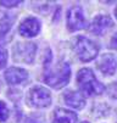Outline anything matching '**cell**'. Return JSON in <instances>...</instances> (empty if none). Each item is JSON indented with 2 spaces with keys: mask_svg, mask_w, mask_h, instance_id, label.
Listing matches in <instances>:
<instances>
[{
  "mask_svg": "<svg viewBox=\"0 0 117 123\" xmlns=\"http://www.w3.org/2000/svg\"><path fill=\"white\" fill-rule=\"evenodd\" d=\"M77 84L79 93L83 96H95L103 94L105 90L104 84H101L95 77L93 69L82 68L77 73Z\"/></svg>",
  "mask_w": 117,
  "mask_h": 123,
  "instance_id": "6da1fadb",
  "label": "cell"
},
{
  "mask_svg": "<svg viewBox=\"0 0 117 123\" xmlns=\"http://www.w3.org/2000/svg\"><path fill=\"white\" fill-rule=\"evenodd\" d=\"M71 79V68L67 62H61L55 68H45L43 80L54 89H62Z\"/></svg>",
  "mask_w": 117,
  "mask_h": 123,
  "instance_id": "7a4b0ae2",
  "label": "cell"
},
{
  "mask_svg": "<svg viewBox=\"0 0 117 123\" xmlns=\"http://www.w3.org/2000/svg\"><path fill=\"white\" fill-rule=\"evenodd\" d=\"M73 49L76 55L82 62H89L94 60L99 54V46L87 37L79 36L74 39Z\"/></svg>",
  "mask_w": 117,
  "mask_h": 123,
  "instance_id": "3957f363",
  "label": "cell"
},
{
  "mask_svg": "<svg viewBox=\"0 0 117 123\" xmlns=\"http://www.w3.org/2000/svg\"><path fill=\"white\" fill-rule=\"evenodd\" d=\"M26 101L28 104V106L31 107L44 109L51 104V94H50L49 89H46V88L42 85H36L28 90Z\"/></svg>",
  "mask_w": 117,
  "mask_h": 123,
  "instance_id": "277c9868",
  "label": "cell"
},
{
  "mask_svg": "<svg viewBox=\"0 0 117 123\" xmlns=\"http://www.w3.org/2000/svg\"><path fill=\"white\" fill-rule=\"evenodd\" d=\"M37 52V45L32 42H21L12 48V59L20 63H33Z\"/></svg>",
  "mask_w": 117,
  "mask_h": 123,
  "instance_id": "5b68a950",
  "label": "cell"
},
{
  "mask_svg": "<svg viewBox=\"0 0 117 123\" xmlns=\"http://www.w3.org/2000/svg\"><path fill=\"white\" fill-rule=\"evenodd\" d=\"M87 21L84 18V13L79 5H73L67 11V29L70 32H77L84 29Z\"/></svg>",
  "mask_w": 117,
  "mask_h": 123,
  "instance_id": "8992f818",
  "label": "cell"
},
{
  "mask_svg": "<svg viewBox=\"0 0 117 123\" xmlns=\"http://www.w3.org/2000/svg\"><path fill=\"white\" fill-rule=\"evenodd\" d=\"M113 26V21L109 15H98L92 20L88 26V31L95 36H103Z\"/></svg>",
  "mask_w": 117,
  "mask_h": 123,
  "instance_id": "52a82bcc",
  "label": "cell"
},
{
  "mask_svg": "<svg viewBox=\"0 0 117 123\" xmlns=\"http://www.w3.org/2000/svg\"><path fill=\"white\" fill-rule=\"evenodd\" d=\"M96 66L99 71L105 76H113L117 69V59L112 54H103L100 55Z\"/></svg>",
  "mask_w": 117,
  "mask_h": 123,
  "instance_id": "ba28073f",
  "label": "cell"
},
{
  "mask_svg": "<svg viewBox=\"0 0 117 123\" xmlns=\"http://www.w3.org/2000/svg\"><path fill=\"white\" fill-rule=\"evenodd\" d=\"M40 31V22L36 17H27L25 18L20 27H18V32L22 37L25 38H33L36 37Z\"/></svg>",
  "mask_w": 117,
  "mask_h": 123,
  "instance_id": "9c48e42d",
  "label": "cell"
},
{
  "mask_svg": "<svg viewBox=\"0 0 117 123\" xmlns=\"http://www.w3.org/2000/svg\"><path fill=\"white\" fill-rule=\"evenodd\" d=\"M4 77L10 85H16V84H21L28 79V72L20 67H10L5 71Z\"/></svg>",
  "mask_w": 117,
  "mask_h": 123,
  "instance_id": "30bf717a",
  "label": "cell"
},
{
  "mask_svg": "<svg viewBox=\"0 0 117 123\" xmlns=\"http://www.w3.org/2000/svg\"><path fill=\"white\" fill-rule=\"evenodd\" d=\"M63 101L66 105L76 109V110H82L86 106V98L83 96L79 92L76 90H67L63 94Z\"/></svg>",
  "mask_w": 117,
  "mask_h": 123,
  "instance_id": "8fae6325",
  "label": "cell"
},
{
  "mask_svg": "<svg viewBox=\"0 0 117 123\" xmlns=\"http://www.w3.org/2000/svg\"><path fill=\"white\" fill-rule=\"evenodd\" d=\"M78 119L77 113L73 111L57 107L53 111V123H76Z\"/></svg>",
  "mask_w": 117,
  "mask_h": 123,
  "instance_id": "7c38bea8",
  "label": "cell"
},
{
  "mask_svg": "<svg viewBox=\"0 0 117 123\" xmlns=\"http://www.w3.org/2000/svg\"><path fill=\"white\" fill-rule=\"evenodd\" d=\"M15 15L9 13L6 11H0V37L6 36L10 32L12 25L15 23Z\"/></svg>",
  "mask_w": 117,
  "mask_h": 123,
  "instance_id": "4fadbf2b",
  "label": "cell"
},
{
  "mask_svg": "<svg viewBox=\"0 0 117 123\" xmlns=\"http://www.w3.org/2000/svg\"><path fill=\"white\" fill-rule=\"evenodd\" d=\"M10 111L9 107L6 106V104L4 101H0V122H5L9 118Z\"/></svg>",
  "mask_w": 117,
  "mask_h": 123,
  "instance_id": "5bb4252c",
  "label": "cell"
},
{
  "mask_svg": "<svg viewBox=\"0 0 117 123\" xmlns=\"http://www.w3.org/2000/svg\"><path fill=\"white\" fill-rule=\"evenodd\" d=\"M107 95L111 98V99H113V100H116L117 99V80L116 82H112L109 86H107Z\"/></svg>",
  "mask_w": 117,
  "mask_h": 123,
  "instance_id": "9a60e30c",
  "label": "cell"
},
{
  "mask_svg": "<svg viewBox=\"0 0 117 123\" xmlns=\"http://www.w3.org/2000/svg\"><path fill=\"white\" fill-rule=\"evenodd\" d=\"M6 62H7V51L0 46V68L5 67Z\"/></svg>",
  "mask_w": 117,
  "mask_h": 123,
  "instance_id": "2e32d148",
  "label": "cell"
},
{
  "mask_svg": "<svg viewBox=\"0 0 117 123\" xmlns=\"http://www.w3.org/2000/svg\"><path fill=\"white\" fill-rule=\"evenodd\" d=\"M22 4L21 0H16V1H6V0H0V5H3L5 7H16L17 5Z\"/></svg>",
  "mask_w": 117,
  "mask_h": 123,
  "instance_id": "e0dca14e",
  "label": "cell"
},
{
  "mask_svg": "<svg viewBox=\"0 0 117 123\" xmlns=\"http://www.w3.org/2000/svg\"><path fill=\"white\" fill-rule=\"evenodd\" d=\"M110 48L113 50H117V32L113 34L111 40H110Z\"/></svg>",
  "mask_w": 117,
  "mask_h": 123,
  "instance_id": "ac0fdd59",
  "label": "cell"
},
{
  "mask_svg": "<svg viewBox=\"0 0 117 123\" xmlns=\"http://www.w3.org/2000/svg\"><path fill=\"white\" fill-rule=\"evenodd\" d=\"M115 16H116V18H117V6H116V9H115Z\"/></svg>",
  "mask_w": 117,
  "mask_h": 123,
  "instance_id": "d6986e66",
  "label": "cell"
},
{
  "mask_svg": "<svg viewBox=\"0 0 117 123\" xmlns=\"http://www.w3.org/2000/svg\"><path fill=\"white\" fill-rule=\"evenodd\" d=\"M80 123H89V122H87V121H83V122H80Z\"/></svg>",
  "mask_w": 117,
  "mask_h": 123,
  "instance_id": "ffe728a7",
  "label": "cell"
},
{
  "mask_svg": "<svg viewBox=\"0 0 117 123\" xmlns=\"http://www.w3.org/2000/svg\"><path fill=\"white\" fill-rule=\"evenodd\" d=\"M0 88H1V82H0Z\"/></svg>",
  "mask_w": 117,
  "mask_h": 123,
  "instance_id": "44dd1931",
  "label": "cell"
}]
</instances>
